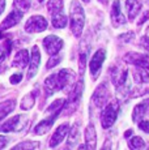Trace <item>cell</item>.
Instances as JSON below:
<instances>
[{
  "label": "cell",
  "mask_w": 149,
  "mask_h": 150,
  "mask_svg": "<svg viewBox=\"0 0 149 150\" xmlns=\"http://www.w3.org/2000/svg\"><path fill=\"white\" fill-rule=\"evenodd\" d=\"M62 110L63 108H60V110H56L55 112H54L53 115H51L48 119H45V120H42L41 123L38 124V125L35 127V129H34V132H35L37 134H43V133H46V132L48 131V129L51 128V125L54 124V122L56 120V117H58V115L62 112Z\"/></svg>",
  "instance_id": "12"
},
{
  "label": "cell",
  "mask_w": 149,
  "mask_h": 150,
  "mask_svg": "<svg viewBox=\"0 0 149 150\" xmlns=\"http://www.w3.org/2000/svg\"><path fill=\"white\" fill-rule=\"evenodd\" d=\"M105 57H106V52L104 50H98L96 54L93 55V57H92L89 67H90L92 74H93L94 77H97V74H98V72H99V69H101V67H102V63H104Z\"/></svg>",
  "instance_id": "10"
},
{
  "label": "cell",
  "mask_w": 149,
  "mask_h": 150,
  "mask_svg": "<svg viewBox=\"0 0 149 150\" xmlns=\"http://www.w3.org/2000/svg\"><path fill=\"white\" fill-rule=\"evenodd\" d=\"M47 29V21L42 16H33L25 24V30L28 33H41Z\"/></svg>",
  "instance_id": "4"
},
{
  "label": "cell",
  "mask_w": 149,
  "mask_h": 150,
  "mask_svg": "<svg viewBox=\"0 0 149 150\" xmlns=\"http://www.w3.org/2000/svg\"><path fill=\"white\" fill-rule=\"evenodd\" d=\"M43 46L48 55H55L63 47V41L56 35H48L43 39Z\"/></svg>",
  "instance_id": "6"
},
{
  "label": "cell",
  "mask_w": 149,
  "mask_h": 150,
  "mask_svg": "<svg viewBox=\"0 0 149 150\" xmlns=\"http://www.w3.org/2000/svg\"><path fill=\"white\" fill-rule=\"evenodd\" d=\"M97 144V134H96V129L94 127L89 124L85 128V146L88 149H94Z\"/></svg>",
  "instance_id": "17"
},
{
  "label": "cell",
  "mask_w": 149,
  "mask_h": 150,
  "mask_svg": "<svg viewBox=\"0 0 149 150\" xmlns=\"http://www.w3.org/2000/svg\"><path fill=\"white\" fill-rule=\"evenodd\" d=\"M131 133H132V131H128V132H126L124 136H126V137H130V136H131Z\"/></svg>",
  "instance_id": "37"
},
{
  "label": "cell",
  "mask_w": 149,
  "mask_h": 150,
  "mask_svg": "<svg viewBox=\"0 0 149 150\" xmlns=\"http://www.w3.org/2000/svg\"><path fill=\"white\" fill-rule=\"evenodd\" d=\"M111 21H113L114 26H120V25L126 24V17L122 14L119 1L113 3V7H111Z\"/></svg>",
  "instance_id": "14"
},
{
  "label": "cell",
  "mask_w": 149,
  "mask_h": 150,
  "mask_svg": "<svg viewBox=\"0 0 149 150\" xmlns=\"http://www.w3.org/2000/svg\"><path fill=\"white\" fill-rule=\"evenodd\" d=\"M21 18H22V12H20V11H17V9L12 11V12L5 17L4 21L1 22V25H0V31L7 30V29L15 26V25H17L21 21Z\"/></svg>",
  "instance_id": "9"
},
{
  "label": "cell",
  "mask_w": 149,
  "mask_h": 150,
  "mask_svg": "<svg viewBox=\"0 0 149 150\" xmlns=\"http://www.w3.org/2000/svg\"><path fill=\"white\" fill-rule=\"evenodd\" d=\"M68 131H70V128H68V124L67 123L59 125L58 128H56L55 133H54L53 137H51V141H50V146H51V148H55V146H58L59 144L65 138V136H67V133H68Z\"/></svg>",
  "instance_id": "13"
},
{
  "label": "cell",
  "mask_w": 149,
  "mask_h": 150,
  "mask_svg": "<svg viewBox=\"0 0 149 150\" xmlns=\"http://www.w3.org/2000/svg\"><path fill=\"white\" fill-rule=\"evenodd\" d=\"M7 137H3V136H0V149L1 148H4L5 145H7Z\"/></svg>",
  "instance_id": "34"
},
{
  "label": "cell",
  "mask_w": 149,
  "mask_h": 150,
  "mask_svg": "<svg viewBox=\"0 0 149 150\" xmlns=\"http://www.w3.org/2000/svg\"><path fill=\"white\" fill-rule=\"evenodd\" d=\"M135 81L136 82H149V69L140 68L137 72H135Z\"/></svg>",
  "instance_id": "24"
},
{
  "label": "cell",
  "mask_w": 149,
  "mask_h": 150,
  "mask_svg": "<svg viewBox=\"0 0 149 150\" xmlns=\"http://www.w3.org/2000/svg\"><path fill=\"white\" fill-rule=\"evenodd\" d=\"M31 5V0H13V7L20 12H26Z\"/></svg>",
  "instance_id": "25"
},
{
  "label": "cell",
  "mask_w": 149,
  "mask_h": 150,
  "mask_svg": "<svg viewBox=\"0 0 149 150\" xmlns=\"http://www.w3.org/2000/svg\"><path fill=\"white\" fill-rule=\"evenodd\" d=\"M139 128L144 131L145 133H149V122L148 120H140L139 122Z\"/></svg>",
  "instance_id": "30"
},
{
  "label": "cell",
  "mask_w": 149,
  "mask_h": 150,
  "mask_svg": "<svg viewBox=\"0 0 149 150\" xmlns=\"http://www.w3.org/2000/svg\"><path fill=\"white\" fill-rule=\"evenodd\" d=\"M62 62V57L58 56V55H51V57H50V60L47 62V69H50V68H53V67H56V65L59 64V63Z\"/></svg>",
  "instance_id": "29"
},
{
  "label": "cell",
  "mask_w": 149,
  "mask_h": 150,
  "mask_svg": "<svg viewBox=\"0 0 149 150\" xmlns=\"http://www.w3.org/2000/svg\"><path fill=\"white\" fill-rule=\"evenodd\" d=\"M4 8H5V0H0V14L4 11Z\"/></svg>",
  "instance_id": "35"
},
{
  "label": "cell",
  "mask_w": 149,
  "mask_h": 150,
  "mask_svg": "<svg viewBox=\"0 0 149 150\" xmlns=\"http://www.w3.org/2000/svg\"><path fill=\"white\" fill-rule=\"evenodd\" d=\"M141 0H127L126 1V11H127V14H128V18L132 21L135 20V17L139 14L140 9H141Z\"/></svg>",
  "instance_id": "15"
},
{
  "label": "cell",
  "mask_w": 149,
  "mask_h": 150,
  "mask_svg": "<svg viewBox=\"0 0 149 150\" xmlns=\"http://www.w3.org/2000/svg\"><path fill=\"white\" fill-rule=\"evenodd\" d=\"M130 146L132 149H143L145 146V142L141 137H132L130 141Z\"/></svg>",
  "instance_id": "27"
},
{
  "label": "cell",
  "mask_w": 149,
  "mask_h": 150,
  "mask_svg": "<svg viewBox=\"0 0 149 150\" xmlns=\"http://www.w3.org/2000/svg\"><path fill=\"white\" fill-rule=\"evenodd\" d=\"M12 51V42L11 41H5L3 45H0V65L1 63H4L5 57L11 54Z\"/></svg>",
  "instance_id": "22"
},
{
  "label": "cell",
  "mask_w": 149,
  "mask_h": 150,
  "mask_svg": "<svg viewBox=\"0 0 149 150\" xmlns=\"http://www.w3.org/2000/svg\"><path fill=\"white\" fill-rule=\"evenodd\" d=\"M38 1H39V3H42V1H45V0H38Z\"/></svg>",
  "instance_id": "39"
},
{
  "label": "cell",
  "mask_w": 149,
  "mask_h": 150,
  "mask_svg": "<svg viewBox=\"0 0 149 150\" xmlns=\"http://www.w3.org/2000/svg\"><path fill=\"white\" fill-rule=\"evenodd\" d=\"M24 116L21 115H17V116L9 119L8 122H5L3 125H0V132H17L21 131L22 127H24V123H21V119Z\"/></svg>",
  "instance_id": "8"
},
{
  "label": "cell",
  "mask_w": 149,
  "mask_h": 150,
  "mask_svg": "<svg viewBox=\"0 0 149 150\" xmlns=\"http://www.w3.org/2000/svg\"><path fill=\"white\" fill-rule=\"evenodd\" d=\"M47 9L51 16L63 12V0H50L47 4Z\"/></svg>",
  "instance_id": "21"
},
{
  "label": "cell",
  "mask_w": 149,
  "mask_h": 150,
  "mask_svg": "<svg viewBox=\"0 0 149 150\" xmlns=\"http://www.w3.org/2000/svg\"><path fill=\"white\" fill-rule=\"evenodd\" d=\"M29 63V55H28V51L26 50H21L16 54L15 59L12 62V67L15 68H24L28 65Z\"/></svg>",
  "instance_id": "18"
},
{
  "label": "cell",
  "mask_w": 149,
  "mask_h": 150,
  "mask_svg": "<svg viewBox=\"0 0 149 150\" xmlns=\"http://www.w3.org/2000/svg\"><path fill=\"white\" fill-rule=\"evenodd\" d=\"M21 80H22V74L21 73H16V74H13V76L11 77L9 81H11V83H18Z\"/></svg>",
  "instance_id": "32"
},
{
  "label": "cell",
  "mask_w": 149,
  "mask_h": 150,
  "mask_svg": "<svg viewBox=\"0 0 149 150\" xmlns=\"http://www.w3.org/2000/svg\"><path fill=\"white\" fill-rule=\"evenodd\" d=\"M149 18V12H145L144 13V16H143L141 17V18H140L139 20V22H137V24H139V25H141V24H144V21H147V20Z\"/></svg>",
  "instance_id": "33"
},
{
  "label": "cell",
  "mask_w": 149,
  "mask_h": 150,
  "mask_svg": "<svg viewBox=\"0 0 149 150\" xmlns=\"http://www.w3.org/2000/svg\"><path fill=\"white\" fill-rule=\"evenodd\" d=\"M77 141H79V124L73 125L72 129H71L70 140H68V146H70V148H72V146L77 142Z\"/></svg>",
  "instance_id": "26"
},
{
  "label": "cell",
  "mask_w": 149,
  "mask_h": 150,
  "mask_svg": "<svg viewBox=\"0 0 149 150\" xmlns=\"http://www.w3.org/2000/svg\"><path fill=\"white\" fill-rule=\"evenodd\" d=\"M85 24V14L82 7L77 1H73L71 5V29L74 37L79 38L82 33Z\"/></svg>",
  "instance_id": "2"
},
{
  "label": "cell",
  "mask_w": 149,
  "mask_h": 150,
  "mask_svg": "<svg viewBox=\"0 0 149 150\" xmlns=\"http://www.w3.org/2000/svg\"><path fill=\"white\" fill-rule=\"evenodd\" d=\"M35 93H30L28 96H25L21 100V110H30L34 106V102H35Z\"/></svg>",
  "instance_id": "23"
},
{
  "label": "cell",
  "mask_w": 149,
  "mask_h": 150,
  "mask_svg": "<svg viewBox=\"0 0 149 150\" xmlns=\"http://www.w3.org/2000/svg\"><path fill=\"white\" fill-rule=\"evenodd\" d=\"M39 144L38 142H33V141H26V142H21L16 146L15 149H34L38 148Z\"/></svg>",
  "instance_id": "28"
},
{
  "label": "cell",
  "mask_w": 149,
  "mask_h": 150,
  "mask_svg": "<svg viewBox=\"0 0 149 150\" xmlns=\"http://www.w3.org/2000/svg\"><path fill=\"white\" fill-rule=\"evenodd\" d=\"M82 1H85V3H88V1H89V0H82Z\"/></svg>",
  "instance_id": "38"
},
{
  "label": "cell",
  "mask_w": 149,
  "mask_h": 150,
  "mask_svg": "<svg viewBox=\"0 0 149 150\" xmlns=\"http://www.w3.org/2000/svg\"><path fill=\"white\" fill-rule=\"evenodd\" d=\"M124 62L128 64H133L139 68L143 69H149V55H143V54H136V52H130L124 57Z\"/></svg>",
  "instance_id": "5"
},
{
  "label": "cell",
  "mask_w": 149,
  "mask_h": 150,
  "mask_svg": "<svg viewBox=\"0 0 149 150\" xmlns=\"http://www.w3.org/2000/svg\"><path fill=\"white\" fill-rule=\"evenodd\" d=\"M118 111H119V107H118V103L116 102H111L110 105H107L105 107V110L102 111V115H101V123L105 129L110 128V127L115 123L116 116H118Z\"/></svg>",
  "instance_id": "3"
},
{
  "label": "cell",
  "mask_w": 149,
  "mask_h": 150,
  "mask_svg": "<svg viewBox=\"0 0 149 150\" xmlns=\"http://www.w3.org/2000/svg\"><path fill=\"white\" fill-rule=\"evenodd\" d=\"M122 38L124 39V41H130V39L132 38V33H128V35H123Z\"/></svg>",
  "instance_id": "36"
},
{
  "label": "cell",
  "mask_w": 149,
  "mask_h": 150,
  "mask_svg": "<svg viewBox=\"0 0 149 150\" xmlns=\"http://www.w3.org/2000/svg\"><path fill=\"white\" fill-rule=\"evenodd\" d=\"M53 26L56 29H63L67 26V16L63 12L53 14Z\"/></svg>",
  "instance_id": "20"
},
{
  "label": "cell",
  "mask_w": 149,
  "mask_h": 150,
  "mask_svg": "<svg viewBox=\"0 0 149 150\" xmlns=\"http://www.w3.org/2000/svg\"><path fill=\"white\" fill-rule=\"evenodd\" d=\"M39 62H41V54H39L38 46H33L30 67H29V72H28V79H33L37 74V71H38V67H39Z\"/></svg>",
  "instance_id": "11"
},
{
  "label": "cell",
  "mask_w": 149,
  "mask_h": 150,
  "mask_svg": "<svg viewBox=\"0 0 149 150\" xmlns=\"http://www.w3.org/2000/svg\"><path fill=\"white\" fill-rule=\"evenodd\" d=\"M13 108H15V99H9L0 103V120L4 119L9 112H12Z\"/></svg>",
  "instance_id": "19"
},
{
  "label": "cell",
  "mask_w": 149,
  "mask_h": 150,
  "mask_svg": "<svg viewBox=\"0 0 149 150\" xmlns=\"http://www.w3.org/2000/svg\"><path fill=\"white\" fill-rule=\"evenodd\" d=\"M74 73L70 69H62L58 73H54L51 76H48L45 80V89L47 91V94H53L55 91L62 90L63 88H65L67 85L72 83Z\"/></svg>",
  "instance_id": "1"
},
{
  "label": "cell",
  "mask_w": 149,
  "mask_h": 150,
  "mask_svg": "<svg viewBox=\"0 0 149 150\" xmlns=\"http://www.w3.org/2000/svg\"><path fill=\"white\" fill-rule=\"evenodd\" d=\"M149 111V98L145 99L144 102L139 103L136 107L133 108V112H132V120L133 122H140L143 117L147 115V112Z\"/></svg>",
  "instance_id": "16"
},
{
  "label": "cell",
  "mask_w": 149,
  "mask_h": 150,
  "mask_svg": "<svg viewBox=\"0 0 149 150\" xmlns=\"http://www.w3.org/2000/svg\"><path fill=\"white\" fill-rule=\"evenodd\" d=\"M107 99H109L107 85H106V83H102V85H99V88L96 90V93H94L93 103L97 106V107H105Z\"/></svg>",
  "instance_id": "7"
},
{
  "label": "cell",
  "mask_w": 149,
  "mask_h": 150,
  "mask_svg": "<svg viewBox=\"0 0 149 150\" xmlns=\"http://www.w3.org/2000/svg\"><path fill=\"white\" fill-rule=\"evenodd\" d=\"M140 45H141V47L144 48V50H147L149 52V37L148 35H144L140 39Z\"/></svg>",
  "instance_id": "31"
}]
</instances>
